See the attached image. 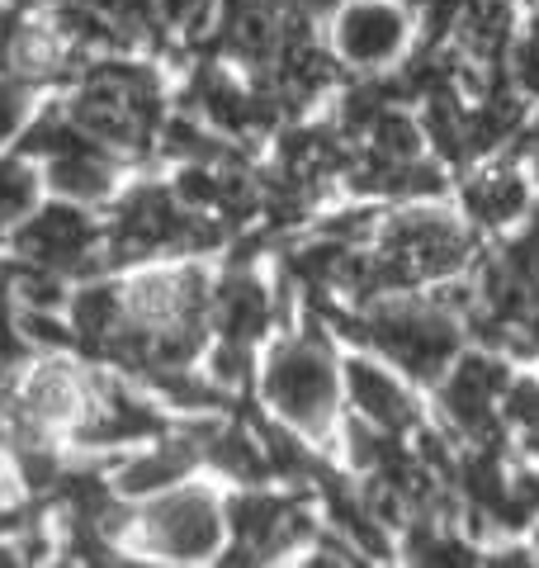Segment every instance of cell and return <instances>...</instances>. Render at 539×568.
I'll list each match as a JSON object with an SVG mask.
<instances>
[{
    "instance_id": "obj_12",
    "label": "cell",
    "mask_w": 539,
    "mask_h": 568,
    "mask_svg": "<svg viewBox=\"0 0 539 568\" xmlns=\"http://www.w3.org/2000/svg\"><path fill=\"white\" fill-rule=\"evenodd\" d=\"M156 6V24L161 39L200 48L213 39V24H218V6L223 0H152Z\"/></svg>"
},
{
    "instance_id": "obj_5",
    "label": "cell",
    "mask_w": 539,
    "mask_h": 568,
    "mask_svg": "<svg viewBox=\"0 0 539 568\" xmlns=\"http://www.w3.org/2000/svg\"><path fill=\"white\" fill-rule=\"evenodd\" d=\"M6 242L14 261L39 265L48 275H62L67 284L110 271L104 265V219H95V209L85 204L58 200V194H48Z\"/></svg>"
},
{
    "instance_id": "obj_9",
    "label": "cell",
    "mask_w": 539,
    "mask_h": 568,
    "mask_svg": "<svg viewBox=\"0 0 539 568\" xmlns=\"http://www.w3.org/2000/svg\"><path fill=\"white\" fill-rule=\"evenodd\" d=\"M43 166V185L48 194L58 200H71V204H85V209H104L123 190V171L129 162L114 156L110 148H100L95 138H77L67 152L48 156Z\"/></svg>"
},
{
    "instance_id": "obj_13",
    "label": "cell",
    "mask_w": 539,
    "mask_h": 568,
    "mask_svg": "<svg viewBox=\"0 0 539 568\" xmlns=\"http://www.w3.org/2000/svg\"><path fill=\"white\" fill-rule=\"evenodd\" d=\"M501 422L520 436V446L539 436V379L535 375H511L507 394H501Z\"/></svg>"
},
{
    "instance_id": "obj_11",
    "label": "cell",
    "mask_w": 539,
    "mask_h": 568,
    "mask_svg": "<svg viewBox=\"0 0 539 568\" xmlns=\"http://www.w3.org/2000/svg\"><path fill=\"white\" fill-rule=\"evenodd\" d=\"M43 200H48L43 166L33 162V156H24L20 148L14 152L0 148V242H6Z\"/></svg>"
},
{
    "instance_id": "obj_6",
    "label": "cell",
    "mask_w": 539,
    "mask_h": 568,
    "mask_svg": "<svg viewBox=\"0 0 539 568\" xmlns=\"http://www.w3.org/2000/svg\"><path fill=\"white\" fill-rule=\"evenodd\" d=\"M411 43H417V20L403 0H340L327 14V48L350 77L393 71Z\"/></svg>"
},
{
    "instance_id": "obj_15",
    "label": "cell",
    "mask_w": 539,
    "mask_h": 568,
    "mask_svg": "<svg viewBox=\"0 0 539 568\" xmlns=\"http://www.w3.org/2000/svg\"><path fill=\"white\" fill-rule=\"evenodd\" d=\"M464 10H469V0H417V14H411V20H417L421 48H449Z\"/></svg>"
},
{
    "instance_id": "obj_10",
    "label": "cell",
    "mask_w": 539,
    "mask_h": 568,
    "mask_svg": "<svg viewBox=\"0 0 539 568\" xmlns=\"http://www.w3.org/2000/svg\"><path fill=\"white\" fill-rule=\"evenodd\" d=\"M530 204H535L530 181L520 175V166L511 156H488V162H478V171L459 190V213L478 227V233H507V227H516L526 219Z\"/></svg>"
},
{
    "instance_id": "obj_14",
    "label": "cell",
    "mask_w": 539,
    "mask_h": 568,
    "mask_svg": "<svg viewBox=\"0 0 539 568\" xmlns=\"http://www.w3.org/2000/svg\"><path fill=\"white\" fill-rule=\"evenodd\" d=\"M39 85H29L20 77H0V148H10L24 133V123L39 110Z\"/></svg>"
},
{
    "instance_id": "obj_4",
    "label": "cell",
    "mask_w": 539,
    "mask_h": 568,
    "mask_svg": "<svg viewBox=\"0 0 539 568\" xmlns=\"http://www.w3.org/2000/svg\"><path fill=\"white\" fill-rule=\"evenodd\" d=\"M511 384V361L492 346H464L449 369L426 388L430 422L455 440V446H501L507 422H501V394Z\"/></svg>"
},
{
    "instance_id": "obj_3",
    "label": "cell",
    "mask_w": 539,
    "mask_h": 568,
    "mask_svg": "<svg viewBox=\"0 0 539 568\" xmlns=\"http://www.w3.org/2000/svg\"><path fill=\"white\" fill-rule=\"evenodd\" d=\"M227 545L218 564H275L284 555L308 549L322 530V507L313 488H270L246 484L223 497Z\"/></svg>"
},
{
    "instance_id": "obj_16",
    "label": "cell",
    "mask_w": 539,
    "mask_h": 568,
    "mask_svg": "<svg viewBox=\"0 0 539 568\" xmlns=\"http://www.w3.org/2000/svg\"><path fill=\"white\" fill-rule=\"evenodd\" d=\"M516 261H526L530 271H539V204L526 209V219H520V233L511 242H501Z\"/></svg>"
},
{
    "instance_id": "obj_2",
    "label": "cell",
    "mask_w": 539,
    "mask_h": 568,
    "mask_svg": "<svg viewBox=\"0 0 539 568\" xmlns=\"http://www.w3.org/2000/svg\"><path fill=\"white\" fill-rule=\"evenodd\" d=\"M227 545V521H223V493L209 484H171L152 497L133 503V526H129V559H156V564H209L218 559Z\"/></svg>"
},
{
    "instance_id": "obj_7",
    "label": "cell",
    "mask_w": 539,
    "mask_h": 568,
    "mask_svg": "<svg viewBox=\"0 0 539 568\" xmlns=\"http://www.w3.org/2000/svg\"><path fill=\"white\" fill-rule=\"evenodd\" d=\"M340 403H346V413L384 426L393 436H411L426 422L421 388L365 346L340 351Z\"/></svg>"
},
{
    "instance_id": "obj_17",
    "label": "cell",
    "mask_w": 539,
    "mask_h": 568,
    "mask_svg": "<svg viewBox=\"0 0 539 568\" xmlns=\"http://www.w3.org/2000/svg\"><path fill=\"white\" fill-rule=\"evenodd\" d=\"M530 171H535V181H539V142H535V152H530Z\"/></svg>"
},
{
    "instance_id": "obj_8",
    "label": "cell",
    "mask_w": 539,
    "mask_h": 568,
    "mask_svg": "<svg viewBox=\"0 0 539 568\" xmlns=\"http://www.w3.org/2000/svg\"><path fill=\"white\" fill-rule=\"evenodd\" d=\"M284 323L279 284L265 275L256 261H232L223 271H213V294H209V332L227 336V342L265 346V336Z\"/></svg>"
},
{
    "instance_id": "obj_1",
    "label": "cell",
    "mask_w": 539,
    "mask_h": 568,
    "mask_svg": "<svg viewBox=\"0 0 539 568\" xmlns=\"http://www.w3.org/2000/svg\"><path fill=\"white\" fill-rule=\"evenodd\" d=\"M256 398L261 413L279 417L332 455V436L346 403H340V336L313 308H298L284 332L265 336L256 355Z\"/></svg>"
}]
</instances>
